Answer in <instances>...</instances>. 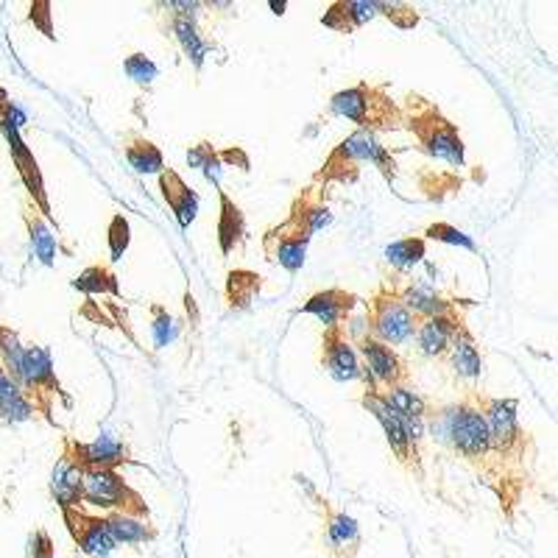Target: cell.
Listing matches in <instances>:
<instances>
[{"label": "cell", "instance_id": "1", "mask_svg": "<svg viewBox=\"0 0 558 558\" xmlns=\"http://www.w3.org/2000/svg\"><path fill=\"white\" fill-rule=\"evenodd\" d=\"M433 433L436 439L450 444L452 450L461 452L469 461H483L492 452V439H489L483 411L469 399L441 411L433 422Z\"/></svg>", "mask_w": 558, "mask_h": 558}, {"label": "cell", "instance_id": "2", "mask_svg": "<svg viewBox=\"0 0 558 558\" xmlns=\"http://www.w3.org/2000/svg\"><path fill=\"white\" fill-rule=\"evenodd\" d=\"M330 109L341 118L358 123L360 132H388L397 129L402 112H399L391 98L383 93V87H372V84H358L341 93L333 95Z\"/></svg>", "mask_w": 558, "mask_h": 558}, {"label": "cell", "instance_id": "3", "mask_svg": "<svg viewBox=\"0 0 558 558\" xmlns=\"http://www.w3.org/2000/svg\"><path fill=\"white\" fill-rule=\"evenodd\" d=\"M358 162H372L380 171L386 173V179L394 176V157L388 154L386 148L380 146L377 134L372 132H355L346 137L341 146L330 154V160L324 162V168L319 171L316 179L321 182H355L358 179Z\"/></svg>", "mask_w": 558, "mask_h": 558}, {"label": "cell", "instance_id": "4", "mask_svg": "<svg viewBox=\"0 0 558 558\" xmlns=\"http://www.w3.org/2000/svg\"><path fill=\"white\" fill-rule=\"evenodd\" d=\"M81 503L101 508V511H112V514L148 517L146 500L134 492L118 469H84Z\"/></svg>", "mask_w": 558, "mask_h": 558}, {"label": "cell", "instance_id": "5", "mask_svg": "<svg viewBox=\"0 0 558 558\" xmlns=\"http://www.w3.org/2000/svg\"><path fill=\"white\" fill-rule=\"evenodd\" d=\"M413 101L419 107L411 118V129L416 134V140L422 143V148L430 157L444 160L452 168H461L464 165V140H461V134L455 129V123L444 118L436 107L422 104V98H413Z\"/></svg>", "mask_w": 558, "mask_h": 558}, {"label": "cell", "instance_id": "6", "mask_svg": "<svg viewBox=\"0 0 558 558\" xmlns=\"http://www.w3.org/2000/svg\"><path fill=\"white\" fill-rule=\"evenodd\" d=\"M369 324H372V338L394 349V346L411 341L419 321L413 319L411 310L399 302V293L383 288L369 302Z\"/></svg>", "mask_w": 558, "mask_h": 558}, {"label": "cell", "instance_id": "7", "mask_svg": "<svg viewBox=\"0 0 558 558\" xmlns=\"http://www.w3.org/2000/svg\"><path fill=\"white\" fill-rule=\"evenodd\" d=\"M486 427H489V439H492V452L500 455H514L522 450L525 436L517 422V399H489L480 405Z\"/></svg>", "mask_w": 558, "mask_h": 558}, {"label": "cell", "instance_id": "8", "mask_svg": "<svg viewBox=\"0 0 558 558\" xmlns=\"http://www.w3.org/2000/svg\"><path fill=\"white\" fill-rule=\"evenodd\" d=\"M360 358H363L360 369H363L366 383H372V391L402 386L405 369H402V360H399V355L391 346L377 341L372 335H366V338H360Z\"/></svg>", "mask_w": 558, "mask_h": 558}, {"label": "cell", "instance_id": "9", "mask_svg": "<svg viewBox=\"0 0 558 558\" xmlns=\"http://www.w3.org/2000/svg\"><path fill=\"white\" fill-rule=\"evenodd\" d=\"M20 388L31 391L34 397L40 399L42 411L51 413V402L48 399L62 394L59 380H56L54 363H51V352L42 349V346H26V355H23V372H20Z\"/></svg>", "mask_w": 558, "mask_h": 558}, {"label": "cell", "instance_id": "10", "mask_svg": "<svg viewBox=\"0 0 558 558\" xmlns=\"http://www.w3.org/2000/svg\"><path fill=\"white\" fill-rule=\"evenodd\" d=\"M0 129H3L6 140H9L12 160L14 165H17V173H20L23 185H26V190L31 193V199H34V207H37L42 215H51V204H48V196H45V182H42L40 165H37V160H34L31 148L23 143L20 129H17L9 118H0Z\"/></svg>", "mask_w": 558, "mask_h": 558}, {"label": "cell", "instance_id": "11", "mask_svg": "<svg viewBox=\"0 0 558 558\" xmlns=\"http://www.w3.org/2000/svg\"><path fill=\"white\" fill-rule=\"evenodd\" d=\"M363 408L369 413H374V419L380 422V427L386 430V439L388 444H391V450L397 452V458L402 461V464H416V441L408 436V427H405V419H399L397 413L388 408L386 402H383V397H380V391H366L363 394Z\"/></svg>", "mask_w": 558, "mask_h": 558}, {"label": "cell", "instance_id": "12", "mask_svg": "<svg viewBox=\"0 0 558 558\" xmlns=\"http://www.w3.org/2000/svg\"><path fill=\"white\" fill-rule=\"evenodd\" d=\"M65 450L81 469H118L129 461L126 444L107 433L95 441H65Z\"/></svg>", "mask_w": 558, "mask_h": 558}, {"label": "cell", "instance_id": "13", "mask_svg": "<svg viewBox=\"0 0 558 558\" xmlns=\"http://www.w3.org/2000/svg\"><path fill=\"white\" fill-rule=\"evenodd\" d=\"M321 360H324V369H327L330 377H335L338 383H352V380L363 377L358 352H355V346L346 341V335L341 333V330H324Z\"/></svg>", "mask_w": 558, "mask_h": 558}, {"label": "cell", "instance_id": "14", "mask_svg": "<svg viewBox=\"0 0 558 558\" xmlns=\"http://www.w3.org/2000/svg\"><path fill=\"white\" fill-rule=\"evenodd\" d=\"M307 243H310V238H307L305 232L293 229L288 221L277 226V229H268L266 240H263L268 257L274 263H279L285 271H291V274H296L299 268L305 266Z\"/></svg>", "mask_w": 558, "mask_h": 558}, {"label": "cell", "instance_id": "15", "mask_svg": "<svg viewBox=\"0 0 558 558\" xmlns=\"http://www.w3.org/2000/svg\"><path fill=\"white\" fill-rule=\"evenodd\" d=\"M358 296L341 288H330V291L313 293L302 305V313H310L324 324V330H341L344 319L358 307Z\"/></svg>", "mask_w": 558, "mask_h": 558}, {"label": "cell", "instance_id": "16", "mask_svg": "<svg viewBox=\"0 0 558 558\" xmlns=\"http://www.w3.org/2000/svg\"><path fill=\"white\" fill-rule=\"evenodd\" d=\"M65 514V522L73 539L79 542V547L84 553H93V556H104L112 550V536L107 531V522L104 517H93V514H84L81 508H67L62 511Z\"/></svg>", "mask_w": 558, "mask_h": 558}, {"label": "cell", "instance_id": "17", "mask_svg": "<svg viewBox=\"0 0 558 558\" xmlns=\"http://www.w3.org/2000/svg\"><path fill=\"white\" fill-rule=\"evenodd\" d=\"M160 185H162V196H165V204L171 207V213L176 215V221L182 229L196 221L199 215V193L193 187L185 185V179L173 168H165L160 173Z\"/></svg>", "mask_w": 558, "mask_h": 558}, {"label": "cell", "instance_id": "18", "mask_svg": "<svg viewBox=\"0 0 558 558\" xmlns=\"http://www.w3.org/2000/svg\"><path fill=\"white\" fill-rule=\"evenodd\" d=\"M81 489H84V469H81L70 452H62V458L56 461L54 480H51V492H54L56 503L62 511L67 508H79L81 505Z\"/></svg>", "mask_w": 558, "mask_h": 558}, {"label": "cell", "instance_id": "19", "mask_svg": "<svg viewBox=\"0 0 558 558\" xmlns=\"http://www.w3.org/2000/svg\"><path fill=\"white\" fill-rule=\"evenodd\" d=\"M327 550L338 558H352L360 550V528L355 519L344 511L327 508V528H324Z\"/></svg>", "mask_w": 558, "mask_h": 558}, {"label": "cell", "instance_id": "20", "mask_svg": "<svg viewBox=\"0 0 558 558\" xmlns=\"http://www.w3.org/2000/svg\"><path fill=\"white\" fill-rule=\"evenodd\" d=\"M464 321L455 319V316H436V319H422L416 324V344L422 349V355L427 358H439L450 349V341L455 330L461 327Z\"/></svg>", "mask_w": 558, "mask_h": 558}, {"label": "cell", "instance_id": "21", "mask_svg": "<svg viewBox=\"0 0 558 558\" xmlns=\"http://www.w3.org/2000/svg\"><path fill=\"white\" fill-rule=\"evenodd\" d=\"M450 363H452V372L458 374V377H464V380H478L480 374H483V358H480V349L475 344V338L472 333L466 330L464 324L455 330L450 341Z\"/></svg>", "mask_w": 558, "mask_h": 558}, {"label": "cell", "instance_id": "22", "mask_svg": "<svg viewBox=\"0 0 558 558\" xmlns=\"http://www.w3.org/2000/svg\"><path fill=\"white\" fill-rule=\"evenodd\" d=\"M399 302L411 310V316H422V319H436V316H455V305L450 299H444L433 288L425 285H411L399 293Z\"/></svg>", "mask_w": 558, "mask_h": 558}, {"label": "cell", "instance_id": "23", "mask_svg": "<svg viewBox=\"0 0 558 558\" xmlns=\"http://www.w3.org/2000/svg\"><path fill=\"white\" fill-rule=\"evenodd\" d=\"M377 14V3L369 0H349V3H333L330 12L321 17V23L327 28H333L338 34H349L363 23H369Z\"/></svg>", "mask_w": 558, "mask_h": 558}, {"label": "cell", "instance_id": "24", "mask_svg": "<svg viewBox=\"0 0 558 558\" xmlns=\"http://www.w3.org/2000/svg\"><path fill=\"white\" fill-rule=\"evenodd\" d=\"M221 201V215H218V243H221V252L232 254L238 249L243 238H246V218L240 213V207L235 201L226 196L224 190L218 193Z\"/></svg>", "mask_w": 558, "mask_h": 558}, {"label": "cell", "instance_id": "25", "mask_svg": "<svg viewBox=\"0 0 558 558\" xmlns=\"http://www.w3.org/2000/svg\"><path fill=\"white\" fill-rule=\"evenodd\" d=\"M330 210H327V204L324 201H316L310 193L305 196H299L296 204H293L291 210V218H288V224L293 229H299V232H305L307 238H313V232H319L324 226L330 224Z\"/></svg>", "mask_w": 558, "mask_h": 558}, {"label": "cell", "instance_id": "26", "mask_svg": "<svg viewBox=\"0 0 558 558\" xmlns=\"http://www.w3.org/2000/svg\"><path fill=\"white\" fill-rule=\"evenodd\" d=\"M0 413L9 422H26V419H31V413H34V405L26 397V391L17 386L9 374L3 372V366H0Z\"/></svg>", "mask_w": 558, "mask_h": 558}, {"label": "cell", "instance_id": "27", "mask_svg": "<svg viewBox=\"0 0 558 558\" xmlns=\"http://www.w3.org/2000/svg\"><path fill=\"white\" fill-rule=\"evenodd\" d=\"M104 522H107L112 542H123V545H137V542H148V539L157 536V531L148 525L146 519L129 517V514H109V517H104Z\"/></svg>", "mask_w": 558, "mask_h": 558}, {"label": "cell", "instance_id": "28", "mask_svg": "<svg viewBox=\"0 0 558 558\" xmlns=\"http://www.w3.org/2000/svg\"><path fill=\"white\" fill-rule=\"evenodd\" d=\"M380 397L386 402L391 411L397 413L399 419L405 422H422L427 413V402L416 391L405 386H391L386 391H380Z\"/></svg>", "mask_w": 558, "mask_h": 558}, {"label": "cell", "instance_id": "29", "mask_svg": "<svg viewBox=\"0 0 558 558\" xmlns=\"http://www.w3.org/2000/svg\"><path fill=\"white\" fill-rule=\"evenodd\" d=\"M126 160L137 173H162L165 171V160L162 151L146 137H129L126 140Z\"/></svg>", "mask_w": 558, "mask_h": 558}, {"label": "cell", "instance_id": "30", "mask_svg": "<svg viewBox=\"0 0 558 558\" xmlns=\"http://www.w3.org/2000/svg\"><path fill=\"white\" fill-rule=\"evenodd\" d=\"M26 224L31 232V249L40 257L42 266H54L56 260V238L45 224V218L37 215V210H26Z\"/></svg>", "mask_w": 558, "mask_h": 558}, {"label": "cell", "instance_id": "31", "mask_svg": "<svg viewBox=\"0 0 558 558\" xmlns=\"http://www.w3.org/2000/svg\"><path fill=\"white\" fill-rule=\"evenodd\" d=\"M73 288H76V291H81V293H90V296H98V293L120 296L118 277H115V274H112L107 266L84 268L79 277L73 279Z\"/></svg>", "mask_w": 558, "mask_h": 558}, {"label": "cell", "instance_id": "32", "mask_svg": "<svg viewBox=\"0 0 558 558\" xmlns=\"http://www.w3.org/2000/svg\"><path fill=\"white\" fill-rule=\"evenodd\" d=\"M173 34H176V40H179V45H182V51L187 54V59H190L196 67H201L204 56H207V45H204V40H201L196 23H193L190 17L176 14V17H173Z\"/></svg>", "mask_w": 558, "mask_h": 558}, {"label": "cell", "instance_id": "33", "mask_svg": "<svg viewBox=\"0 0 558 558\" xmlns=\"http://www.w3.org/2000/svg\"><path fill=\"white\" fill-rule=\"evenodd\" d=\"M427 254V240L425 238H405L391 243L386 249V260L399 271H408V268L419 266Z\"/></svg>", "mask_w": 558, "mask_h": 558}, {"label": "cell", "instance_id": "34", "mask_svg": "<svg viewBox=\"0 0 558 558\" xmlns=\"http://www.w3.org/2000/svg\"><path fill=\"white\" fill-rule=\"evenodd\" d=\"M0 355H3V372L12 377L14 383H20V372H23V355L26 346H20L17 333H12L9 327H0Z\"/></svg>", "mask_w": 558, "mask_h": 558}, {"label": "cell", "instance_id": "35", "mask_svg": "<svg viewBox=\"0 0 558 558\" xmlns=\"http://www.w3.org/2000/svg\"><path fill=\"white\" fill-rule=\"evenodd\" d=\"M260 277L252 271H232L229 274V302L232 307H246L254 299V293L260 291Z\"/></svg>", "mask_w": 558, "mask_h": 558}, {"label": "cell", "instance_id": "36", "mask_svg": "<svg viewBox=\"0 0 558 558\" xmlns=\"http://www.w3.org/2000/svg\"><path fill=\"white\" fill-rule=\"evenodd\" d=\"M151 335H154L157 349H165L168 344H173L176 335H179V324L173 321L171 313L162 305L151 307Z\"/></svg>", "mask_w": 558, "mask_h": 558}, {"label": "cell", "instance_id": "37", "mask_svg": "<svg viewBox=\"0 0 558 558\" xmlns=\"http://www.w3.org/2000/svg\"><path fill=\"white\" fill-rule=\"evenodd\" d=\"M107 240H109V260L118 263L120 257L126 254V249H129V243H132V226H129V221H126L120 213L112 215V221H109Z\"/></svg>", "mask_w": 558, "mask_h": 558}, {"label": "cell", "instance_id": "38", "mask_svg": "<svg viewBox=\"0 0 558 558\" xmlns=\"http://www.w3.org/2000/svg\"><path fill=\"white\" fill-rule=\"evenodd\" d=\"M425 238L427 240H439V243H450V246H461L466 252H475L478 246H475V240L464 235L461 229H455L452 224H430L425 229Z\"/></svg>", "mask_w": 558, "mask_h": 558}, {"label": "cell", "instance_id": "39", "mask_svg": "<svg viewBox=\"0 0 558 558\" xmlns=\"http://www.w3.org/2000/svg\"><path fill=\"white\" fill-rule=\"evenodd\" d=\"M123 70H126V76L134 81V84H140V87H148V84H154L157 79V65L148 59L146 54H132L126 56V62H123Z\"/></svg>", "mask_w": 558, "mask_h": 558}, {"label": "cell", "instance_id": "40", "mask_svg": "<svg viewBox=\"0 0 558 558\" xmlns=\"http://www.w3.org/2000/svg\"><path fill=\"white\" fill-rule=\"evenodd\" d=\"M31 23L40 28L48 40H54V26H51V3H31Z\"/></svg>", "mask_w": 558, "mask_h": 558}, {"label": "cell", "instance_id": "41", "mask_svg": "<svg viewBox=\"0 0 558 558\" xmlns=\"http://www.w3.org/2000/svg\"><path fill=\"white\" fill-rule=\"evenodd\" d=\"M28 558H54V545H51L48 533H31V539H28Z\"/></svg>", "mask_w": 558, "mask_h": 558}, {"label": "cell", "instance_id": "42", "mask_svg": "<svg viewBox=\"0 0 558 558\" xmlns=\"http://www.w3.org/2000/svg\"><path fill=\"white\" fill-rule=\"evenodd\" d=\"M215 157H218V151H215L210 143H199V146H193L190 151H187V162L193 165V168H207L210 162H215Z\"/></svg>", "mask_w": 558, "mask_h": 558}, {"label": "cell", "instance_id": "43", "mask_svg": "<svg viewBox=\"0 0 558 558\" xmlns=\"http://www.w3.org/2000/svg\"><path fill=\"white\" fill-rule=\"evenodd\" d=\"M218 160H221V165H224V162H232V165L238 162L240 171H249V157H246V154H243L240 148H229V151H221V154H218Z\"/></svg>", "mask_w": 558, "mask_h": 558}, {"label": "cell", "instance_id": "44", "mask_svg": "<svg viewBox=\"0 0 558 558\" xmlns=\"http://www.w3.org/2000/svg\"><path fill=\"white\" fill-rule=\"evenodd\" d=\"M268 6H271V9H274L277 14H282V12H285V6H288V3H277V0H271Z\"/></svg>", "mask_w": 558, "mask_h": 558}]
</instances>
